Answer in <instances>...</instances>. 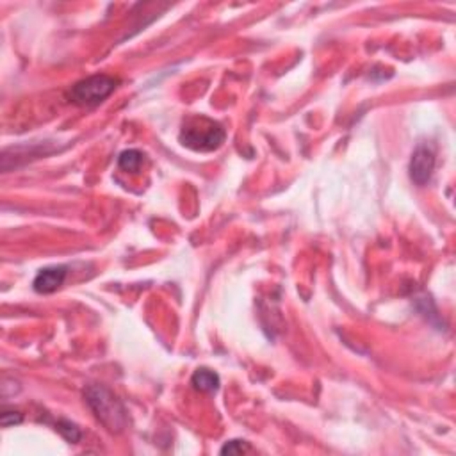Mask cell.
I'll use <instances>...</instances> for the list:
<instances>
[{
    "mask_svg": "<svg viewBox=\"0 0 456 456\" xmlns=\"http://www.w3.org/2000/svg\"><path fill=\"white\" fill-rule=\"evenodd\" d=\"M118 79L109 75H91L80 80L68 91V98L77 105H98L104 102L112 91L116 89Z\"/></svg>",
    "mask_w": 456,
    "mask_h": 456,
    "instance_id": "cell-3",
    "label": "cell"
},
{
    "mask_svg": "<svg viewBox=\"0 0 456 456\" xmlns=\"http://www.w3.org/2000/svg\"><path fill=\"white\" fill-rule=\"evenodd\" d=\"M143 164V153L139 150H125L118 157V166L124 171H139Z\"/></svg>",
    "mask_w": 456,
    "mask_h": 456,
    "instance_id": "cell-7",
    "label": "cell"
},
{
    "mask_svg": "<svg viewBox=\"0 0 456 456\" xmlns=\"http://www.w3.org/2000/svg\"><path fill=\"white\" fill-rule=\"evenodd\" d=\"M55 428H58L59 433L70 442H79L80 437H82L79 428H77L73 423H70V420H59V423L55 424Z\"/></svg>",
    "mask_w": 456,
    "mask_h": 456,
    "instance_id": "cell-8",
    "label": "cell"
},
{
    "mask_svg": "<svg viewBox=\"0 0 456 456\" xmlns=\"http://www.w3.org/2000/svg\"><path fill=\"white\" fill-rule=\"evenodd\" d=\"M23 420L22 413L20 412H15V410H6L2 416H0V423H2V426H13V424H20Z\"/></svg>",
    "mask_w": 456,
    "mask_h": 456,
    "instance_id": "cell-10",
    "label": "cell"
},
{
    "mask_svg": "<svg viewBox=\"0 0 456 456\" xmlns=\"http://www.w3.org/2000/svg\"><path fill=\"white\" fill-rule=\"evenodd\" d=\"M191 384L200 392H216L219 389V376L214 371L202 367V369L195 371Z\"/></svg>",
    "mask_w": 456,
    "mask_h": 456,
    "instance_id": "cell-6",
    "label": "cell"
},
{
    "mask_svg": "<svg viewBox=\"0 0 456 456\" xmlns=\"http://www.w3.org/2000/svg\"><path fill=\"white\" fill-rule=\"evenodd\" d=\"M435 168V152L430 145L423 143L413 152L410 161V177L417 185H426L430 182Z\"/></svg>",
    "mask_w": 456,
    "mask_h": 456,
    "instance_id": "cell-4",
    "label": "cell"
},
{
    "mask_svg": "<svg viewBox=\"0 0 456 456\" xmlns=\"http://www.w3.org/2000/svg\"><path fill=\"white\" fill-rule=\"evenodd\" d=\"M250 449V445H248V442L244 440H230L227 442V444L221 447V455H241V452L248 451Z\"/></svg>",
    "mask_w": 456,
    "mask_h": 456,
    "instance_id": "cell-9",
    "label": "cell"
},
{
    "mask_svg": "<svg viewBox=\"0 0 456 456\" xmlns=\"http://www.w3.org/2000/svg\"><path fill=\"white\" fill-rule=\"evenodd\" d=\"M66 275H68L66 266H52V268L41 269L33 282L34 291L40 294L54 293V291H58L63 286Z\"/></svg>",
    "mask_w": 456,
    "mask_h": 456,
    "instance_id": "cell-5",
    "label": "cell"
},
{
    "mask_svg": "<svg viewBox=\"0 0 456 456\" xmlns=\"http://www.w3.org/2000/svg\"><path fill=\"white\" fill-rule=\"evenodd\" d=\"M227 139V132L217 121L205 116L189 118L180 131V143L195 152H214Z\"/></svg>",
    "mask_w": 456,
    "mask_h": 456,
    "instance_id": "cell-1",
    "label": "cell"
},
{
    "mask_svg": "<svg viewBox=\"0 0 456 456\" xmlns=\"http://www.w3.org/2000/svg\"><path fill=\"white\" fill-rule=\"evenodd\" d=\"M86 401L97 419L107 428L109 431H121L127 424V416H125V408L120 401H118L107 389L100 387V385H91L86 391Z\"/></svg>",
    "mask_w": 456,
    "mask_h": 456,
    "instance_id": "cell-2",
    "label": "cell"
}]
</instances>
